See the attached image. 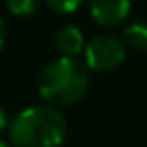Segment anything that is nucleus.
Segmentation results:
<instances>
[{
  "label": "nucleus",
  "mask_w": 147,
  "mask_h": 147,
  "mask_svg": "<svg viewBox=\"0 0 147 147\" xmlns=\"http://www.w3.org/2000/svg\"><path fill=\"white\" fill-rule=\"evenodd\" d=\"M0 147H10V145H8L6 141H2V139H0Z\"/></svg>",
  "instance_id": "obj_11"
},
{
  "label": "nucleus",
  "mask_w": 147,
  "mask_h": 147,
  "mask_svg": "<svg viewBox=\"0 0 147 147\" xmlns=\"http://www.w3.org/2000/svg\"><path fill=\"white\" fill-rule=\"evenodd\" d=\"M55 47L61 53V57L75 59L87 45H85V38H83V32H81L79 26H75V24H63L55 32Z\"/></svg>",
  "instance_id": "obj_5"
},
{
  "label": "nucleus",
  "mask_w": 147,
  "mask_h": 147,
  "mask_svg": "<svg viewBox=\"0 0 147 147\" xmlns=\"http://www.w3.org/2000/svg\"><path fill=\"white\" fill-rule=\"evenodd\" d=\"M38 95L55 105H73L89 89V71L79 59L59 57L51 61L36 77Z\"/></svg>",
  "instance_id": "obj_2"
},
{
  "label": "nucleus",
  "mask_w": 147,
  "mask_h": 147,
  "mask_svg": "<svg viewBox=\"0 0 147 147\" xmlns=\"http://www.w3.org/2000/svg\"><path fill=\"white\" fill-rule=\"evenodd\" d=\"M6 123H8V117H6V111H4V107L0 105V131H2L4 127H6Z\"/></svg>",
  "instance_id": "obj_10"
},
{
  "label": "nucleus",
  "mask_w": 147,
  "mask_h": 147,
  "mask_svg": "<svg viewBox=\"0 0 147 147\" xmlns=\"http://www.w3.org/2000/svg\"><path fill=\"white\" fill-rule=\"evenodd\" d=\"M67 135V119L49 105L22 109L10 123L14 147H61Z\"/></svg>",
  "instance_id": "obj_1"
},
{
  "label": "nucleus",
  "mask_w": 147,
  "mask_h": 147,
  "mask_svg": "<svg viewBox=\"0 0 147 147\" xmlns=\"http://www.w3.org/2000/svg\"><path fill=\"white\" fill-rule=\"evenodd\" d=\"M125 59V45L119 36L101 32L95 34L85 47V61L87 67L93 71H111L119 67Z\"/></svg>",
  "instance_id": "obj_3"
},
{
  "label": "nucleus",
  "mask_w": 147,
  "mask_h": 147,
  "mask_svg": "<svg viewBox=\"0 0 147 147\" xmlns=\"http://www.w3.org/2000/svg\"><path fill=\"white\" fill-rule=\"evenodd\" d=\"M131 8V0H89V10L95 22L101 26L119 24Z\"/></svg>",
  "instance_id": "obj_4"
},
{
  "label": "nucleus",
  "mask_w": 147,
  "mask_h": 147,
  "mask_svg": "<svg viewBox=\"0 0 147 147\" xmlns=\"http://www.w3.org/2000/svg\"><path fill=\"white\" fill-rule=\"evenodd\" d=\"M4 40H6V26H4V20L0 18V51L4 47Z\"/></svg>",
  "instance_id": "obj_9"
},
{
  "label": "nucleus",
  "mask_w": 147,
  "mask_h": 147,
  "mask_svg": "<svg viewBox=\"0 0 147 147\" xmlns=\"http://www.w3.org/2000/svg\"><path fill=\"white\" fill-rule=\"evenodd\" d=\"M81 2H83V0H47V4H49L53 10L61 12V14L75 12V10L81 6Z\"/></svg>",
  "instance_id": "obj_8"
},
{
  "label": "nucleus",
  "mask_w": 147,
  "mask_h": 147,
  "mask_svg": "<svg viewBox=\"0 0 147 147\" xmlns=\"http://www.w3.org/2000/svg\"><path fill=\"white\" fill-rule=\"evenodd\" d=\"M123 36L127 45L135 51H145L147 53V22H131L125 26Z\"/></svg>",
  "instance_id": "obj_6"
},
{
  "label": "nucleus",
  "mask_w": 147,
  "mask_h": 147,
  "mask_svg": "<svg viewBox=\"0 0 147 147\" xmlns=\"http://www.w3.org/2000/svg\"><path fill=\"white\" fill-rule=\"evenodd\" d=\"M4 4L16 16H30L38 8V0H4Z\"/></svg>",
  "instance_id": "obj_7"
}]
</instances>
